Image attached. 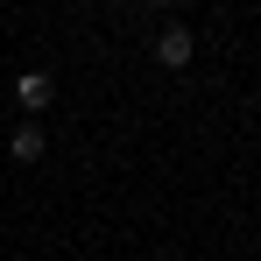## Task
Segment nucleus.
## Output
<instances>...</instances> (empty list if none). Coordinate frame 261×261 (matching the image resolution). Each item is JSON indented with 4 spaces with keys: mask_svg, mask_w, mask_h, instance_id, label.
<instances>
[{
    "mask_svg": "<svg viewBox=\"0 0 261 261\" xmlns=\"http://www.w3.org/2000/svg\"><path fill=\"white\" fill-rule=\"evenodd\" d=\"M191 57H198V36H191L184 21H170V29L155 36V64H163V71H184Z\"/></svg>",
    "mask_w": 261,
    "mask_h": 261,
    "instance_id": "obj_1",
    "label": "nucleus"
},
{
    "mask_svg": "<svg viewBox=\"0 0 261 261\" xmlns=\"http://www.w3.org/2000/svg\"><path fill=\"white\" fill-rule=\"evenodd\" d=\"M43 148H49L43 120H21V127L7 134V155H14V163H43Z\"/></svg>",
    "mask_w": 261,
    "mask_h": 261,
    "instance_id": "obj_2",
    "label": "nucleus"
},
{
    "mask_svg": "<svg viewBox=\"0 0 261 261\" xmlns=\"http://www.w3.org/2000/svg\"><path fill=\"white\" fill-rule=\"evenodd\" d=\"M14 99H21L29 113H43L49 99H57V85H49V71H21V78H14Z\"/></svg>",
    "mask_w": 261,
    "mask_h": 261,
    "instance_id": "obj_3",
    "label": "nucleus"
}]
</instances>
